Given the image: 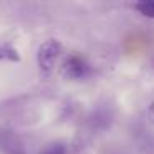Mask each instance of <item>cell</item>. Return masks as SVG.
I'll use <instances>...</instances> for the list:
<instances>
[{
  "label": "cell",
  "mask_w": 154,
  "mask_h": 154,
  "mask_svg": "<svg viewBox=\"0 0 154 154\" xmlns=\"http://www.w3.org/2000/svg\"><path fill=\"white\" fill-rule=\"evenodd\" d=\"M0 60H12V61H18V51L14 50L10 45H2L0 47Z\"/></svg>",
  "instance_id": "4"
},
{
  "label": "cell",
  "mask_w": 154,
  "mask_h": 154,
  "mask_svg": "<svg viewBox=\"0 0 154 154\" xmlns=\"http://www.w3.org/2000/svg\"><path fill=\"white\" fill-rule=\"evenodd\" d=\"M61 55V43L58 40H47L40 48H38V66L43 71H51L55 66L58 57Z\"/></svg>",
  "instance_id": "1"
},
{
  "label": "cell",
  "mask_w": 154,
  "mask_h": 154,
  "mask_svg": "<svg viewBox=\"0 0 154 154\" xmlns=\"http://www.w3.org/2000/svg\"><path fill=\"white\" fill-rule=\"evenodd\" d=\"M17 154H22V152H17Z\"/></svg>",
  "instance_id": "7"
},
{
  "label": "cell",
  "mask_w": 154,
  "mask_h": 154,
  "mask_svg": "<svg viewBox=\"0 0 154 154\" xmlns=\"http://www.w3.org/2000/svg\"><path fill=\"white\" fill-rule=\"evenodd\" d=\"M40 154H65V146L60 143H55V144H50L48 147H45Z\"/></svg>",
  "instance_id": "5"
},
{
  "label": "cell",
  "mask_w": 154,
  "mask_h": 154,
  "mask_svg": "<svg viewBox=\"0 0 154 154\" xmlns=\"http://www.w3.org/2000/svg\"><path fill=\"white\" fill-rule=\"evenodd\" d=\"M90 71H91V68L88 65V61L83 57H80V55L68 57L63 61V66H61V73L68 80H81V78L88 76Z\"/></svg>",
  "instance_id": "2"
},
{
  "label": "cell",
  "mask_w": 154,
  "mask_h": 154,
  "mask_svg": "<svg viewBox=\"0 0 154 154\" xmlns=\"http://www.w3.org/2000/svg\"><path fill=\"white\" fill-rule=\"evenodd\" d=\"M134 7L141 15L147 18H154V0H136Z\"/></svg>",
  "instance_id": "3"
},
{
  "label": "cell",
  "mask_w": 154,
  "mask_h": 154,
  "mask_svg": "<svg viewBox=\"0 0 154 154\" xmlns=\"http://www.w3.org/2000/svg\"><path fill=\"white\" fill-rule=\"evenodd\" d=\"M147 116H149V119L154 123V101H152V104L149 106V109H147Z\"/></svg>",
  "instance_id": "6"
}]
</instances>
